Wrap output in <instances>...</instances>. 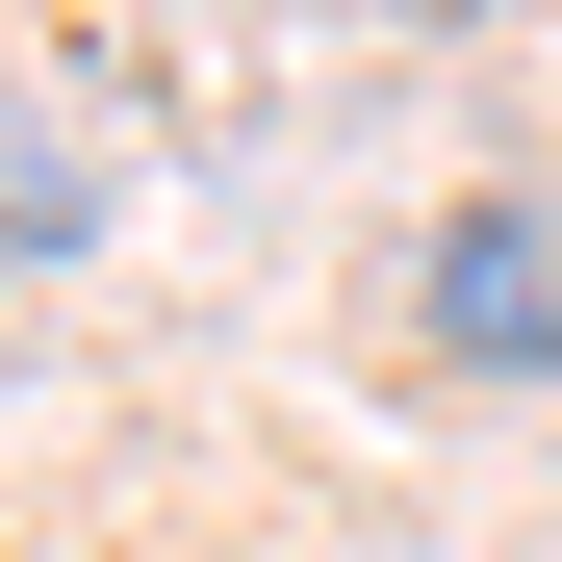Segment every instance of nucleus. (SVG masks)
<instances>
[{
    "label": "nucleus",
    "instance_id": "obj_1",
    "mask_svg": "<svg viewBox=\"0 0 562 562\" xmlns=\"http://www.w3.org/2000/svg\"><path fill=\"white\" fill-rule=\"evenodd\" d=\"M409 333L537 384V358H562V205H460V231H435V281H409Z\"/></svg>",
    "mask_w": 562,
    "mask_h": 562
}]
</instances>
